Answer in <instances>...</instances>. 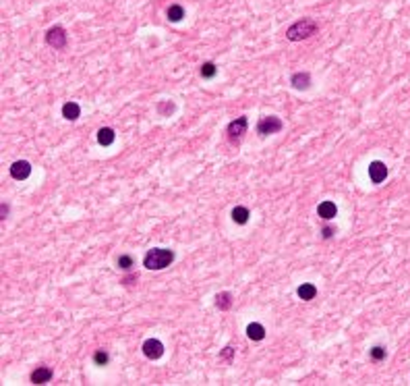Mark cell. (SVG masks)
I'll return each mask as SVG.
<instances>
[{
    "label": "cell",
    "instance_id": "obj_13",
    "mask_svg": "<svg viewBox=\"0 0 410 386\" xmlns=\"http://www.w3.org/2000/svg\"><path fill=\"white\" fill-rule=\"evenodd\" d=\"M290 83H292V88H296V90H307L311 85V75L309 73H294Z\"/></svg>",
    "mask_w": 410,
    "mask_h": 386
},
{
    "label": "cell",
    "instance_id": "obj_14",
    "mask_svg": "<svg viewBox=\"0 0 410 386\" xmlns=\"http://www.w3.org/2000/svg\"><path fill=\"white\" fill-rule=\"evenodd\" d=\"M246 337L251 340H263L265 338V328L259 324V322H253V324L246 326Z\"/></svg>",
    "mask_w": 410,
    "mask_h": 386
},
{
    "label": "cell",
    "instance_id": "obj_22",
    "mask_svg": "<svg viewBox=\"0 0 410 386\" xmlns=\"http://www.w3.org/2000/svg\"><path fill=\"white\" fill-rule=\"evenodd\" d=\"M232 355H234V347H226L222 353H220V361H226V363H230L232 361Z\"/></svg>",
    "mask_w": 410,
    "mask_h": 386
},
{
    "label": "cell",
    "instance_id": "obj_19",
    "mask_svg": "<svg viewBox=\"0 0 410 386\" xmlns=\"http://www.w3.org/2000/svg\"><path fill=\"white\" fill-rule=\"evenodd\" d=\"M215 73H218V69H215V64H213V62H205V64H201V77L211 79V77H215Z\"/></svg>",
    "mask_w": 410,
    "mask_h": 386
},
{
    "label": "cell",
    "instance_id": "obj_12",
    "mask_svg": "<svg viewBox=\"0 0 410 386\" xmlns=\"http://www.w3.org/2000/svg\"><path fill=\"white\" fill-rule=\"evenodd\" d=\"M79 114H81V108H79L77 102H67V104L62 106V116L67 121H77Z\"/></svg>",
    "mask_w": 410,
    "mask_h": 386
},
{
    "label": "cell",
    "instance_id": "obj_16",
    "mask_svg": "<svg viewBox=\"0 0 410 386\" xmlns=\"http://www.w3.org/2000/svg\"><path fill=\"white\" fill-rule=\"evenodd\" d=\"M114 131L110 127H104V129H100L98 131V144L100 145H112L114 144Z\"/></svg>",
    "mask_w": 410,
    "mask_h": 386
},
{
    "label": "cell",
    "instance_id": "obj_3",
    "mask_svg": "<svg viewBox=\"0 0 410 386\" xmlns=\"http://www.w3.org/2000/svg\"><path fill=\"white\" fill-rule=\"evenodd\" d=\"M282 127H284V123L280 121L278 116H263V119L257 123V131H259V135H261V137H265V135L282 131Z\"/></svg>",
    "mask_w": 410,
    "mask_h": 386
},
{
    "label": "cell",
    "instance_id": "obj_4",
    "mask_svg": "<svg viewBox=\"0 0 410 386\" xmlns=\"http://www.w3.org/2000/svg\"><path fill=\"white\" fill-rule=\"evenodd\" d=\"M46 44L52 46V48H56V50L67 46V34H64V29L60 25H54V27H50L46 31Z\"/></svg>",
    "mask_w": 410,
    "mask_h": 386
},
{
    "label": "cell",
    "instance_id": "obj_2",
    "mask_svg": "<svg viewBox=\"0 0 410 386\" xmlns=\"http://www.w3.org/2000/svg\"><path fill=\"white\" fill-rule=\"evenodd\" d=\"M313 34H317V23L313 19H298L296 23H292L288 29H286V38L290 42H300V40H307L311 38Z\"/></svg>",
    "mask_w": 410,
    "mask_h": 386
},
{
    "label": "cell",
    "instance_id": "obj_17",
    "mask_svg": "<svg viewBox=\"0 0 410 386\" xmlns=\"http://www.w3.org/2000/svg\"><path fill=\"white\" fill-rule=\"evenodd\" d=\"M168 21H172V23H178V21H182V17H185V8H182L180 4H172L168 8Z\"/></svg>",
    "mask_w": 410,
    "mask_h": 386
},
{
    "label": "cell",
    "instance_id": "obj_25",
    "mask_svg": "<svg viewBox=\"0 0 410 386\" xmlns=\"http://www.w3.org/2000/svg\"><path fill=\"white\" fill-rule=\"evenodd\" d=\"M6 214H8V208H6L4 203H2V218H6Z\"/></svg>",
    "mask_w": 410,
    "mask_h": 386
},
{
    "label": "cell",
    "instance_id": "obj_5",
    "mask_svg": "<svg viewBox=\"0 0 410 386\" xmlns=\"http://www.w3.org/2000/svg\"><path fill=\"white\" fill-rule=\"evenodd\" d=\"M141 349H143V355L147 359H160L164 355V345H162V340H158V338H147Z\"/></svg>",
    "mask_w": 410,
    "mask_h": 386
},
{
    "label": "cell",
    "instance_id": "obj_9",
    "mask_svg": "<svg viewBox=\"0 0 410 386\" xmlns=\"http://www.w3.org/2000/svg\"><path fill=\"white\" fill-rule=\"evenodd\" d=\"M317 214H319V218H323V220H331V218H336L338 208H336V203H333V201L326 199V201H321L317 206Z\"/></svg>",
    "mask_w": 410,
    "mask_h": 386
},
{
    "label": "cell",
    "instance_id": "obj_8",
    "mask_svg": "<svg viewBox=\"0 0 410 386\" xmlns=\"http://www.w3.org/2000/svg\"><path fill=\"white\" fill-rule=\"evenodd\" d=\"M29 175H31V164L27 160H17V162H13V166H10V177L17 181H25Z\"/></svg>",
    "mask_w": 410,
    "mask_h": 386
},
{
    "label": "cell",
    "instance_id": "obj_1",
    "mask_svg": "<svg viewBox=\"0 0 410 386\" xmlns=\"http://www.w3.org/2000/svg\"><path fill=\"white\" fill-rule=\"evenodd\" d=\"M172 262H174V251L164 249V247H154L149 249L143 257V266L147 270H164Z\"/></svg>",
    "mask_w": 410,
    "mask_h": 386
},
{
    "label": "cell",
    "instance_id": "obj_7",
    "mask_svg": "<svg viewBox=\"0 0 410 386\" xmlns=\"http://www.w3.org/2000/svg\"><path fill=\"white\" fill-rule=\"evenodd\" d=\"M385 177H387V166L381 162V160H375V162L369 164V179L375 185H379L381 181H385Z\"/></svg>",
    "mask_w": 410,
    "mask_h": 386
},
{
    "label": "cell",
    "instance_id": "obj_10",
    "mask_svg": "<svg viewBox=\"0 0 410 386\" xmlns=\"http://www.w3.org/2000/svg\"><path fill=\"white\" fill-rule=\"evenodd\" d=\"M52 380V370L46 368V366H40L36 368L34 372H31V382L34 384H46Z\"/></svg>",
    "mask_w": 410,
    "mask_h": 386
},
{
    "label": "cell",
    "instance_id": "obj_21",
    "mask_svg": "<svg viewBox=\"0 0 410 386\" xmlns=\"http://www.w3.org/2000/svg\"><path fill=\"white\" fill-rule=\"evenodd\" d=\"M108 353L106 351H95V355H93V361H95V366H106L108 363Z\"/></svg>",
    "mask_w": 410,
    "mask_h": 386
},
{
    "label": "cell",
    "instance_id": "obj_23",
    "mask_svg": "<svg viewBox=\"0 0 410 386\" xmlns=\"http://www.w3.org/2000/svg\"><path fill=\"white\" fill-rule=\"evenodd\" d=\"M371 357H373L375 361H381V359L385 357V349H383V347H373V349H371Z\"/></svg>",
    "mask_w": 410,
    "mask_h": 386
},
{
    "label": "cell",
    "instance_id": "obj_6",
    "mask_svg": "<svg viewBox=\"0 0 410 386\" xmlns=\"http://www.w3.org/2000/svg\"><path fill=\"white\" fill-rule=\"evenodd\" d=\"M246 125H249L246 116H239V119L228 125V137L232 139V142H239V139L246 133Z\"/></svg>",
    "mask_w": 410,
    "mask_h": 386
},
{
    "label": "cell",
    "instance_id": "obj_20",
    "mask_svg": "<svg viewBox=\"0 0 410 386\" xmlns=\"http://www.w3.org/2000/svg\"><path fill=\"white\" fill-rule=\"evenodd\" d=\"M133 266H135V262H133V257L131 255H121L118 257V268H121V270H133Z\"/></svg>",
    "mask_w": 410,
    "mask_h": 386
},
{
    "label": "cell",
    "instance_id": "obj_18",
    "mask_svg": "<svg viewBox=\"0 0 410 386\" xmlns=\"http://www.w3.org/2000/svg\"><path fill=\"white\" fill-rule=\"evenodd\" d=\"M230 305H232V295L230 293H218L215 295V307L218 309H230Z\"/></svg>",
    "mask_w": 410,
    "mask_h": 386
},
{
    "label": "cell",
    "instance_id": "obj_11",
    "mask_svg": "<svg viewBox=\"0 0 410 386\" xmlns=\"http://www.w3.org/2000/svg\"><path fill=\"white\" fill-rule=\"evenodd\" d=\"M296 295L303 299V301H311V299L317 297V287L311 285V283H303V285L296 289Z\"/></svg>",
    "mask_w": 410,
    "mask_h": 386
},
{
    "label": "cell",
    "instance_id": "obj_24",
    "mask_svg": "<svg viewBox=\"0 0 410 386\" xmlns=\"http://www.w3.org/2000/svg\"><path fill=\"white\" fill-rule=\"evenodd\" d=\"M321 233H323V239H331L333 233H336V229H333V227H323Z\"/></svg>",
    "mask_w": 410,
    "mask_h": 386
},
{
    "label": "cell",
    "instance_id": "obj_15",
    "mask_svg": "<svg viewBox=\"0 0 410 386\" xmlns=\"http://www.w3.org/2000/svg\"><path fill=\"white\" fill-rule=\"evenodd\" d=\"M249 216H251V212L246 210L245 206H236L232 210V220L236 224H246V222H249Z\"/></svg>",
    "mask_w": 410,
    "mask_h": 386
}]
</instances>
